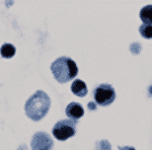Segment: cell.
<instances>
[{
    "label": "cell",
    "mask_w": 152,
    "mask_h": 150,
    "mask_svg": "<svg viewBox=\"0 0 152 150\" xmlns=\"http://www.w3.org/2000/svg\"><path fill=\"white\" fill-rule=\"evenodd\" d=\"M51 100L49 95L43 90H38L26 100L24 110L26 116L33 121H40L48 114Z\"/></svg>",
    "instance_id": "cell-1"
},
{
    "label": "cell",
    "mask_w": 152,
    "mask_h": 150,
    "mask_svg": "<svg viewBox=\"0 0 152 150\" xmlns=\"http://www.w3.org/2000/svg\"><path fill=\"white\" fill-rule=\"evenodd\" d=\"M51 71L58 82L65 83L72 80L77 75L78 67L71 58L60 57L52 63Z\"/></svg>",
    "instance_id": "cell-2"
},
{
    "label": "cell",
    "mask_w": 152,
    "mask_h": 150,
    "mask_svg": "<svg viewBox=\"0 0 152 150\" xmlns=\"http://www.w3.org/2000/svg\"><path fill=\"white\" fill-rule=\"evenodd\" d=\"M76 124H77L76 120H61L56 123L54 126L53 135L56 137V139L60 140V141H65L75 135Z\"/></svg>",
    "instance_id": "cell-3"
},
{
    "label": "cell",
    "mask_w": 152,
    "mask_h": 150,
    "mask_svg": "<svg viewBox=\"0 0 152 150\" xmlns=\"http://www.w3.org/2000/svg\"><path fill=\"white\" fill-rule=\"evenodd\" d=\"M94 97L97 105L105 107L114 102L116 98V92L112 85L110 84H100L94 91Z\"/></svg>",
    "instance_id": "cell-4"
},
{
    "label": "cell",
    "mask_w": 152,
    "mask_h": 150,
    "mask_svg": "<svg viewBox=\"0 0 152 150\" xmlns=\"http://www.w3.org/2000/svg\"><path fill=\"white\" fill-rule=\"evenodd\" d=\"M31 150H51L54 143L50 135L46 132H38L31 139Z\"/></svg>",
    "instance_id": "cell-5"
},
{
    "label": "cell",
    "mask_w": 152,
    "mask_h": 150,
    "mask_svg": "<svg viewBox=\"0 0 152 150\" xmlns=\"http://www.w3.org/2000/svg\"><path fill=\"white\" fill-rule=\"evenodd\" d=\"M66 115L72 120H78L84 115V110L82 105L78 102H70L66 108Z\"/></svg>",
    "instance_id": "cell-6"
},
{
    "label": "cell",
    "mask_w": 152,
    "mask_h": 150,
    "mask_svg": "<svg viewBox=\"0 0 152 150\" xmlns=\"http://www.w3.org/2000/svg\"><path fill=\"white\" fill-rule=\"evenodd\" d=\"M71 90L74 93L75 95L80 97H83L87 94V86L85 84V82H83L80 79H76L74 80V82L71 85Z\"/></svg>",
    "instance_id": "cell-7"
},
{
    "label": "cell",
    "mask_w": 152,
    "mask_h": 150,
    "mask_svg": "<svg viewBox=\"0 0 152 150\" xmlns=\"http://www.w3.org/2000/svg\"><path fill=\"white\" fill-rule=\"evenodd\" d=\"M140 18L144 24L152 26V5H146L141 9Z\"/></svg>",
    "instance_id": "cell-8"
},
{
    "label": "cell",
    "mask_w": 152,
    "mask_h": 150,
    "mask_svg": "<svg viewBox=\"0 0 152 150\" xmlns=\"http://www.w3.org/2000/svg\"><path fill=\"white\" fill-rule=\"evenodd\" d=\"M0 54L3 58H12L15 55V47L11 44H4L0 49Z\"/></svg>",
    "instance_id": "cell-9"
},
{
    "label": "cell",
    "mask_w": 152,
    "mask_h": 150,
    "mask_svg": "<svg viewBox=\"0 0 152 150\" xmlns=\"http://www.w3.org/2000/svg\"><path fill=\"white\" fill-rule=\"evenodd\" d=\"M140 35L145 39H151L152 38V26H148V24H143L139 29Z\"/></svg>",
    "instance_id": "cell-10"
},
{
    "label": "cell",
    "mask_w": 152,
    "mask_h": 150,
    "mask_svg": "<svg viewBox=\"0 0 152 150\" xmlns=\"http://www.w3.org/2000/svg\"><path fill=\"white\" fill-rule=\"evenodd\" d=\"M119 150H136L131 146H125V147H119Z\"/></svg>",
    "instance_id": "cell-11"
}]
</instances>
